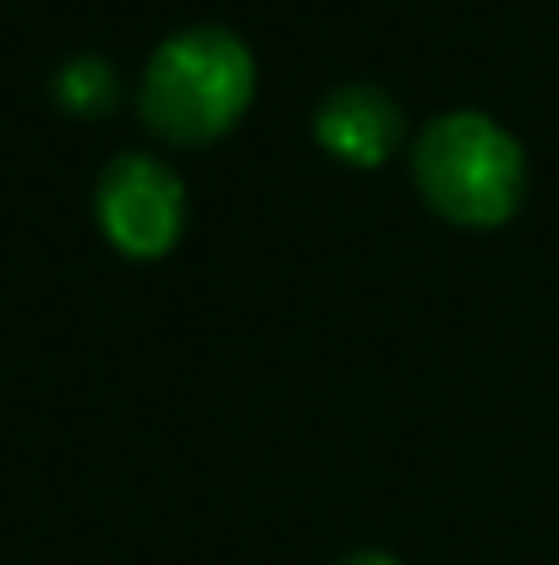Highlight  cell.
I'll return each instance as SVG.
<instances>
[{
  "mask_svg": "<svg viewBox=\"0 0 559 565\" xmlns=\"http://www.w3.org/2000/svg\"><path fill=\"white\" fill-rule=\"evenodd\" d=\"M252 94L258 61L230 28H182L149 55L138 110L165 143L203 149L247 116Z\"/></svg>",
  "mask_w": 559,
  "mask_h": 565,
  "instance_id": "6da1fadb",
  "label": "cell"
},
{
  "mask_svg": "<svg viewBox=\"0 0 559 565\" xmlns=\"http://www.w3.org/2000/svg\"><path fill=\"white\" fill-rule=\"evenodd\" d=\"M411 177L439 220L494 231L527 198V154L494 116L450 110L422 127L411 149Z\"/></svg>",
  "mask_w": 559,
  "mask_h": 565,
  "instance_id": "7a4b0ae2",
  "label": "cell"
},
{
  "mask_svg": "<svg viewBox=\"0 0 559 565\" xmlns=\"http://www.w3.org/2000/svg\"><path fill=\"white\" fill-rule=\"evenodd\" d=\"M94 214L110 236L116 253L127 258H165L182 242L186 225V192L171 166L154 154H116L99 177Z\"/></svg>",
  "mask_w": 559,
  "mask_h": 565,
  "instance_id": "3957f363",
  "label": "cell"
},
{
  "mask_svg": "<svg viewBox=\"0 0 559 565\" xmlns=\"http://www.w3.org/2000/svg\"><path fill=\"white\" fill-rule=\"evenodd\" d=\"M313 132L346 166H384L400 149L406 121H400V105L384 88H373V83H341V88H330L319 99Z\"/></svg>",
  "mask_w": 559,
  "mask_h": 565,
  "instance_id": "277c9868",
  "label": "cell"
},
{
  "mask_svg": "<svg viewBox=\"0 0 559 565\" xmlns=\"http://www.w3.org/2000/svg\"><path fill=\"white\" fill-rule=\"evenodd\" d=\"M55 99L72 116H105L116 105V72L99 55H77L55 72Z\"/></svg>",
  "mask_w": 559,
  "mask_h": 565,
  "instance_id": "5b68a950",
  "label": "cell"
},
{
  "mask_svg": "<svg viewBox=\"0 0 559 565\" xmlns=\"http://www.w3.org/2000/svg\"><path fill=\"white\" fill-rule=\"evenodd\" d=\"M341 565H400L395 555H384V550H357V555H346Z\"/></svg>",
  "mask_w": 559,
  "mask_h": 565,
  "instance_id": "8992f818",
  "label": "cell"
}]
</instances>
